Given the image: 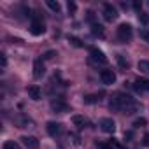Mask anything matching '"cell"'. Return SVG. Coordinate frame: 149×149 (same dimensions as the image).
<instances>
[{
  "label": "cell",
  "instance_id": "d4e9b609",
  "mask_svg": "<svg viewBox=\"0 0 149 149\" xmlns=\"http://www.w3.org/2000/svg\"><path fill=\"white\" fill-rule=\"evenodd\" d=\"M86 19H88L91 25L97 23V21H95V13H93V11H88V13H86Z\"/></svg>",
  "mask_w": 149,
  "mask_h": 149
},
{
  "label": "cell",
  "instance_id": "7402d4cb",
  "mask_svg": "<svg viewBox=\"0 0 149 149\" xmlns=\"http://www.w3.org/2000/svg\"><path fill=\"white\" fill-rule=\"evenodd\" d=\"M4 149H21V147H19V144H16L14 140H7V142L4 144Z\"/></svg>",
  "mask_w": 149,
  "mask_h": 149
},
{
  "label": "cell",
  "instance_id": "4dcf8cb0",
  "mask_svg": "<svg viewBox=\"0 0 149 149\" xmlns=\"http://www.w3.org/2000/svg\"><path fill=\"white\" fill-rule=\"evenodd\" d=\"M140 6H142L140 2H133V7H135V9H140Z\"/></svg>",
  "mask_w": 149,
  "mask_h": 149
},
{
  "label": "cell",
  "instance_id": "30bf717a",
  "mask_svg": "<svg viewBox=\"0 0 149 149\" xmlns=\"http://www.w3.org/2000/svg\"><path fill=\"white\" fill-rule=\"evenodd\" d=\"M51 109H53L54 112H58V114H63V112L68 111V105H67L63 100H53V102H51Z\"/></svg>",
  "mask_w": 149,
  "mask_h": 149
},
{
  "label": "cell",
  "instance_id": "f546056e",
  "mask_svg": "<svg viewBox=\"0 0 149 149\" xmlns=\"http://www.w3.org/2000/svg\"><path fill=\"white\" fill-rule=\"evenodd\" d=\"M142 37H144V39L149 42V33H147V32H142Z\"/></svg>",
  "mask_w": 149,
  "mask_h": 149
},
{
  "label": "cell",
  "instance_id": "52a82bcc",
  "mask_svg": "<svg viewBox=\"0 0 149 149\" xmlns=\"http://www.w3.org/2000/svg\"><path fill=\"white\" fill-rule=\"evenodd\" d=\"M100 128L105 133H114L116 132V123L111 118H104V119H100Z\"/></svg>",
  "mask_w": 149,
  "mask_h": 149
},
{
  "label": "cell",
  "instance_id": "6da1fadb",
  "mask_svg": "<svg viewBox=\"0 0 149 149\" xmlns=\"http://www.w3.org/2000/svg\"><path fill=\"white\" fill-rule=\"evenodd\" d=\"M109 107H111V111L126 112V114H130V112H133L135 109H139V105L135 104V100H133L130 95H126V93H116V95L111 98Z\"/></svg>",
  "mask_w": 149,
  "mask_h": 149
},
{
  "label": "cell",
  "instance_id": "9a60e30c",
  "mask_svg": "<svg viewBox=\"0 0 149 149\" xmlns=\"http://www.w3.org/2000/svg\"><path fill=\"white\" fill-rule=\"evenodd\" d=\"M137 68H139L142 74L149 76V60H140V61L137 63Z\"/></svg>",
  "mask_w": 149,
  "mask_h": 149
},
{
  "label": "cell",
  "instance_id": "3957f363",
  "mask_svg": "<svg viewBox=\"0 0 149 149\" xmlns=\"http://www.w3.org/2000/svg\"><path fill=\"white\" fill-rule=\"evenodd\" d=\"M90 58L93 63H100V65H105L107 63V56L104 54V51H100L98 47H91L90 49Z\"/></svg>",
  "mask_w": 149,
  "mask_h": 149
},
{
  "label": "cell",
  "instance_id": "e0dca14e",
  "mask_svg": "<svg viewBox=\"0 0 149 149\" xmlns=\"http://www.w3.org/2000/svg\"><path fill=\"white\" fill-rule=\"evenodd\" d=\"M116 61H118V67H119L121 70H126V68H128V61L125 60L123 54H118V56H116Z\"/></svg>",
  "mask_w": 149,
  "mask_h": 149
},
{
  "label": "cell",
  "instance_id": "5bb4252c",
  "mask_svg": "<svg viewBox=\"0 0 149 149\" xmlns=\"http://www.w3.org/2000/svg\"><path fill=\"white\" fill-rule=\"evenodd\" d=\"M91 33H93L95 37H100V39H102V37H104V26H102L100 23H93V25H91Z\"/></svg>",
  "mask_w": 149,
  "mask_h": 149
},
{
  "label": "cell",
  "instance_id": "5b68a950",
  "mask_svg": "<svg viewBox=\"0 0 149 149\" xmlns=\"http://www.w3.org/2000/svg\"><path fill=\"white\" fill-rule=\"evenodd\" d=\"M104 18L105 21H114L118 18V9L112 4H104Z\"/></svg>",
  "mask_w": 149,
  "mask_h": 149
},
{
  "label": "cell",
  "instance_id": "4fadbf2b",
  "mask_svg": "<svg viewBox=\"0 0 149 149\" xmlns=\"http://www.w3.org/2000/svg\"><path fill=\"white\" fill-rule=\"evenodd\" d=\"M21 140L26 149H39V140L35 137H21Z\"/></svg>",
  "mask_w": 149,
  "mask_h": 149
},
{
  "label": "cell",
  "instance_id": "f1b7e54d",
  "mask_svg": "<svg viewBox=\"0 0 149 149\" xmlns=\"http://www.w3.org/2000/svg\"><path fill=\"white\" fill-rule=\"evenodd\" d=\"M7 65V58H6V54H2V67H6Z\"/></svg>",
  "mask_w": 149,
  "mask_h": 149
},
{
  "label": "cell",
  "instance_id": "7c38bea8",
  "mask_svg": "<svg viewBox=\"0 0 149 149\" xmlns=\"http://www.w3.org/2000/svg\"><path fill=\"white\" fill-rule=\"evenodd\" d=\"M26 93H28V97L32 98V100H40L42 98V91H40V88L39 86H28V90H26Z\"/></svg>",
  "mask_w": 149,
  "mask_h": 149
},
{
  "label": "cell",
  "instance_id": "9c48e42d",
  "mask_svg": "<svg viewBox=\"0 0 149 149\" xmlns=\"http://www.w3.org/2000/svg\"><path fill=\"white\" fill-rule=\"evenodd\" d=\"M44 32H46L44 23H42V21H39V19H33V21H32V25H30V33H32V35H42Z\"/></svg>",
  "mask_w": 149,
  "mask_h": 149
},
{
  "label": "cell",
  "instance_id": "4316f807",
  "mask_svg": "<svg viewBox=\"0 0 149 149\" xmlns=\"http://www.w3.org/2000/svg\"><path fill=\"white\" fill-rule=\"evenodd\" d=\"M98 147L100 149H112V142L111 144H98Z\"/></svg>",
  "mask_w": 149,
  "mask_h": 149
},
{
  "label": "cell",
  "instance_id": "7a4b0ae2",
  "mask_svg": "<svg viewBox=\"0 0 149 149\" xmlns=\"http://www.w3.org/2000/svg\"><path fill=\"white\" fill-rule=\"evenodd\" d=\"M116 35H118V40L119 42H130L132 40V37H133V28H132V25H128V23H121L118 28H116Z\"/></svg>",
  "mask_w": 149,
  "mask_h": 149
},
{
  "label": "cell",
  "instance_id": "ffe728a7",
  "mask_svg": "<svg viewBox=\"0 0 149 149\" xmlns=\"http://www.w3.org/2000/svg\"><path fill=\"white\" fill-rule=\"evenodd\" d=\"M100 98H98V95H88V97H84V104H97Z\"/></svg>",
  "mask_w": 149,
  "mask_h": 149
},
{
  "label": "cell",
  "instance_id": "484cf974",
  "mask_svg": "<svg viewBox=\"0 0 149 149\" xmlns=\"http://www.w3.org/2000/svg\"><path fill=\"white\" fill-rule=\"evenodd\" d=\"M53 56H56V51H47V53H44L42 60H53Z\"/></svg>",
  "mask_w": 149,
  "mask_h": 149
},
{
  "label": "cell",
  "instance_id": "44dd1931",
  "mask_svg": "<svg viewBox=\"0 0 149 149\" xmlns=\"http://www.w3.org/2000/svg\"><path fill=\"white\" fill-rule=\"evenodd\" d=\"M147 125V119L146 118H137L135 121H133V126L135 128H140V126H146Z\"/></svg>",
  "mask_w": 149,
  "mask_h": 149
},
{
  "label": "cell",
  "instance_id": "8992f818",
  "mask_svg": "<svg viewBox=\"0 0 149 149\" xmlns=\"http://www.w3.org/2000/svg\"><path fill=\"white\" fill-rule=\"evenodd\" d=\"M100 79H102V83L105 86H111V84L116 83V74L112 70H102L100 72Z\"/></svg>",
  "mask_w": 149,
  "mask_h": 149
},
{
  "label": "cell",
  "instance_id": "d6986e66",
  "mask_svg": "<svg viewBox=\"0 0 149 149\" xmlns=\"http://www.w3.org/2000/svg\"><path fill=\"white\" fill-rule=\"evenodd\" d=\"M68 42L74 46V47H83L84 44L81 42V39H77V37H68Z\"/></svg>",
  "mask_w": 149,
  "mask_h": 149
},
{
  "label": "cell",
  "instance_id": "8fae6325",
  "mask_svg": "<svg viewBox=\"0 0 149 149\" xmlns=\"http://www.w3.org/2000/svg\"><path fill=\"white\" fill-rule=\"evenodd\" d=\"M133 88L139 91V93H146V91H149V81L147 79H137L135 83H133Z\"/></svg>",
  "mask_w": 149,
  "mask_h": 149
},
{
  "label": "cell",
  "instance_id": "ba28073f",
  "mask_svg": "<svg viewBox=\"0 0 149 149\" xmlns=\"http://www.w3.org/2000/svg\"><path fill=\"white\" fill-rule=\"evenodd\" d=\"M46 130H47V133H49L51 137H58V135L63 132L61 125H60V123H56V121H47V125H46Z\"/></svg>",
  "mask_w": 149,
  "mask_h": 149
},
{
  "label": "cell",
  "instance_id": "ac0fdd59",
  "mask_svg": "<svg viewBox=\"0 0 149 149\" xmlns=\"http://www.w3.org/2000/svg\"><path fill=\"white\" fill-rule=\"evenodd\" d=\"M46 4H47V7H49L51 11H54V13L60 11V4L56 2V0H46Z\"/></svg>",
  "mask_w": 149,
  "mask_h": 149
},
{
  "label": "cell",
  "instance_id": "83f0119b",
  "mask_svg": "<svg viewBox=\"0 0 149 149\" xmlns=\"http://www.w3.org/2000/svg\"><path fill=\"white\" fill-rule=\"evenodd\" d=\"M142 144H144V146H149V133H146V135H144V139H142Z\"/></svg>",
  "mask_w": 149,
  "mask_h": 149
},
{
  "label": "cell",
  "instance_id": "2e32d148",
  "mask_svg": "<svg viewBox=\"0 0 149 149\" xmlns=\"http://www.w3.org/2000/svg\"><path fill=\"white\" fill-rule=\"evenodd\" d=\"M72 123L76 125V126H79V128H83V126L86 125V119H84L83 116H79V114H74V116H72Z\"/></svg>",
  "mask_w": 149,
  "mask_h": 149
},
{
  "label": "cell",
  "instance_id": "277c9868",
  "mask_svg": "<svg viewBox=\"0 0 149 149\" xmlns=\"http://www.w3.org/2000/svg\"><path fill=\"white\" fill-rule=\"evenodd\" d=\"M46 74V67H44V60L42 58H37L33 61V77L35 79H42Z\"/></svg>",
  "mask_w": 149,
  "mask_h": 149
},
{
  "label": "cell",
  "instance_id": "603a6c76",
  "mask_svg": "<svg viewBox=\"0 0 149 149\" xmlns=\"http://www.w3.org/2000/svg\"><path fill=\"white\" fill-rule=\"evenodd\" d=\"M139 21H140L142 25H149V14L140 13V14H139Z\"/></svg>",
  "mask_w": 149,
  "mask_h": 149
},
{
  "label": "cell",
  "instance_id": "cb8c5ba5",
  "mask_svg": "<svg viewBox=\"0 0 149 149\" xmlns=\"http://www.w3.org/2000/svg\"><path fill=\"white\" fill-rule=\"evenodd\" d=\"M67 7H68V13H70V14H72V13H76V9H77L76 2H72V0H68V4H67Z\"/></svg>",
  "mask_w": 149,
  "mask_h": 149
},
{
  "label": "cell",
  "instance_id": "1f68e13d",
  "mask_svg": "<svg viewBox=\"0 0 149 149\" xmlns=\"http://www.w3.org/2000/svg\"><path fill=\"white\" fill-rule=\"evenodd\" d=\"M133 137V133L132 132H128V133H125V139H132Z\"/></svg>",
  "mask_w": 149,
  "mask_h": 149
}]
</instances>
